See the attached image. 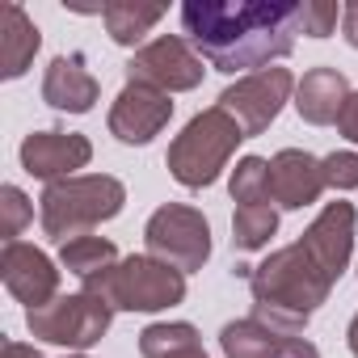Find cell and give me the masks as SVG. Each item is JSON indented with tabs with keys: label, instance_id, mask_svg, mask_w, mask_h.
<instances>
[{
	"label": "cell",
	"instance_id": "obj_28",
	"mask_svg": "<svg viewBox=\"0 0 358 358\" xmlns=\"http://www.w3.org/2000/svg\"><path fill=\"white\" fill-rule=\"evenodd\" d=\"M337 131H341L350 143H358V93H350V101H345V110H341V118H337Z\"/></svg>",
	"mask_w": 358,
	"mask_h": 358
},
{
	"label": "cell",
	"instance_id": "obj_15",
	"mask_svg": "<svg viewBox=\"0 0 358 358\" xmlns=\"http://www.w3.org/2000/svg\"><path fill=\"white\" fill-rule=\"evenodd\" d=\"M97 76L85 68V55H55L43 76V101L64 114H89L97 106Z\"/></svg>",
	"mask_w": 358,
	"mask_h": 358
},
{
	"label": "cell",
	"instance_id": "obj_21",
	"mask_svg": "<svg viewBox=\"0 0 358 358\" xmlns=\"http://www.w3.org/2000/svg\"><path fill=\"white\" fill-rule=\"evenodd\" d=\"M164 17L160 5H101V22L110 30V38L118 47H135L143 43V34Z\"/></svg>",
	"mask_w": 358,
	"mask_h": 358
},
{
	"label": "cell",
	"instance_id": "obj_25",
	"mask_svg": "<svg viewBox=\"0 0 358 358\" xmlns=\"http://www.w3.org/2000/svg\"><path fill=\"white\" fill-rule=\"evenodd\" d=\"M320 164L333 190H358V152H329Z\"/></svg>",
	"mask_w": 358,
	"mask_h": 358
},
{
	"label": "cell",
	"instance_id": "obj_11",
	"mask_svg": "<svg viewBox=\"0 0 358 358\" xmlns=\"http://www.w3.org/2000/svg\"><path fill=\"white\" fill-rule=\"evenodd\" d=\"M22 169L43 182H64V177H80L76 169H85L93 160V143L76 131H34L22 139Z\"/></svg>",
	"mask_w": 358,
	"mask_h": 358
},
{
	"label": "cell",
	"instance_id": "obj_9",
	"mask_svg": "<svg viewBox=\"0 0 358 358\" xmlns=\"http://www.w3.org/2000/svg\"><path fill=\"white\" fill-rule=\"evenodd\" d=\"M203 55L190 51L186 38L177 34H164L148 47H139L127 64V80H139V85H152L160 93H186V89H199L203 85Z\"/></svg>",
	"mask_w": 358,
	"mask_h": 358
},
{
	"label": "cell",
	"instance_id": "obj_17",
	"mask_svg": "<svg viewBox=\"0 0 358 358\" xmlns=\"http://www.w3.org/2000/svg\"><path fill=\"white\" fill-rule=\"evenodd\" d=\"M38 47H43V34H38L34 17L9 0V5L0 9V76L5 80L26 76V68L34 64Z\"/></svg>",
	"mask_w": 358,
	"mask_h": 358
},
{
	"label": "cell",
	"instance_id": "obj_7",
	"mask_svg": "<svg viewBox=\"0 0 358 358\" xmlns=\"http://www.w3.org/2000/svg\"><path fill=\"white\" fill-rule=\"evenodd\" d=\"M143 241H148V257L182 270V274L203 270L207 257H211V224H207V215L194 211V207H182V203L156 207L148 228H143Z\"/></svg>",
	"mask_w": 358,
	"mask_h": 358
},
{
	"label": "cell",
	"instance_id": "obj_26",
	"mask_svg": "<svg viewBox=\"0 0 358 358\" xmlns=\"http://www.w3.org/2000/svg\"><path fill=\"white\" fill-rule=\"evenodd\" d=\"M337 17H341V9L333 0H303V34L308 38H329L337 30Z\"/></svg>",
	"mask_w": 358,
	"mask_h": 358
},
{
	"label": "cell",
	"instance_id": "obj_16",
	"mask_svg": "<svg viewBox=\"0 0 358 358\" xmlns=\"http://www.w3.org/2000/svg\"><path fill=\"white\" fill-rule=\"evenodd\" d=\"M350 101V80L337 72V68H312L299 85H295V110L303 122L312 127H329L341 118Z\"/></svg>",
	"mask_w": 358,
	"mask_h": 358
},
{
	"label": "cell",
	"instance_id": "obj_2",
	"mask_svg": "<svg viewBox=\"0 0 358 358\" xmlns=\"http://www.w3.org/2000/svg\"><path fill=\"white\" fill-rule=\"evenodd\" d=\"M249 287H253V316L262 324H270L274 333L295 337V333H303L312 312L329 299L333 278L295 241L287 249H274L262 266H253Z\"/></svg>",
	"mask_w": 358,
	"mask_h": 358
},
{
	"label": "cell",
	"instance_id": "obj_13",
	"mask_svg": "<svg viewBox=\"0 0 358 358\" xmlns=\"http://www.w3.org/2000/svg\"><path fill=\"white\" fill-rule=\"evenodd\" d=\"M324 190H329L324 164H320L312 152H303V148H282V152L270 160V199H274L282 211H303V207H312Z\"/></svg>",
	"mask_w": 358,
	"mask_h": 358
},
{
	"label": "cell",
	"instance_id": "obj_23",
	"mask_svg": "<svg viewBox=\"0 0 358 358\" xmlns=\"http://www.w3.org/2000/svg\"><path fill=\"white\" fill-rule=\"evenodd\" d=\"M232 199L241 207H262L270 203V160L262 156H245L232 169Z\"/></svg>",
	"mask_w": 358,
	"mask_h": 358
},
{
	"label": "cell",
	"instance_id": "obj_22",
	"mask_svg": "<svg viewBox=\"0 0 358 358\" xmlns=\"http://www.w3.org/2000/svg\"><path fill=\"white\" fill-rule=\"evenodd\" d=\"M274 232H278V211L270 203H262V207H236V215H232V245L241 253L266 249Z\"/></svg>",
	"mask_w": 358,
	"mask_h": 358
},
{
	"label": "cell",
	"instance_id": "obj_5",
	"mask_svg": "<svg viewBox=\"0 0 358 358\" xmlns=\"http://www.w3.org/2000/svg\"><path fill=\"white\" fill-rule=\"evenodd\" d=\"M85 291H97L114 312H164L186 299V274L156 257H122L101 278L85 282Z\"/></svg>",
	"mask_w": 358,
	"mask_h": 358
},
{
	"label": "cell",
	"instance_id": "obj_3",
	"mask_svg": "<svg viewBox=\"0 0 358 358\" xmlns=\"http://www.w3.org/2000/svg\"><path fill=\"white\" fill-rule=\"evenodd\" d=\"M38 220L43 232L59 245L93 232L97 224L114 220L127 203V186L110 173H89V177H64V182H51L38 199Z\"/></svg>",
	"mask_w": 358,
	"mask_h": 358
},
{
	"label": "cell",
	"instance_id": "obj_18",
	"mask_svg": "<svg viewBox=\"0 0 358 358\" xmlns=\"http://www.w3.org/2000/svg\"><path fill=\"white\" fill-rule=\"evenodd\" d=\"M139 354H143V358H207L199 329L186 324V320L148 324V329L139 333Z\"/></svg>",
	"mask_w": 358,
	"mask_h": 358
},
{
	"label": "cell",
	"instance_id": "obj_4",
	"mask_svg": "<svg viewBox=\"0 0 358 358\" xmlns=\"http://www.w3.org/2000/svg\"><path fill=\"white\" fill-rule=\"evenodd\" d=\"M241 139H245L241 122L228 110L211 106V110L194 114L186 122V131L169 143V173L186 190H207V186H215V177L224 173V164L232 160Z\"/></svg>",
	"mask_w": 358,
	"mask_h": 358
},
{
	"label": "cell",
	"instance_id": "obj_30",
	"mask_svg": "<svg viewBox=\"0 0 358 358\" xmlns=\"http://www.w3.org/2000/svg\"><path fill=\"white\" fill-rule=\"evenodd\" d=\"M5 358H43L34 345H22V341H5Z\"/></svg>",
	"mask_w": 358,
	"mask_h": 358
},
{
	"label": "cell",
	"instance_id": "obj_19",
	"mask_svg": "<svg viewBox=\"0 0 358 358\" xmlns=\"http://www.w3.org/2000/svg\"><path fill=\"white\" fill-rule=\"evenodd\" d=\"M59 262H64V270L76 274L80 287H85V282H93V278H101L106 270L118 266V249H114L106 236H76V241L59 245Z\"/></svg>",
	"mask_w": 358,
	"mask_h": 358
},
{
	"label": "cell",
	"instance_id": "obj_27",
	"mask_svg": "<svg viewBox=\"0 0 358 358\" xmlns=\"http://www.w3.org/2000/svg\"><path fill=\"white\" fill-rule=\"evenodd\" d=\"M274 358H320V350L308 337H282L278 350H274Z\"/></svg>",
	"mask_w": 358,
	"mask_h": 358
},
{
	"label": "cell",
	"instance_id": "obj_24",
	"mask_svg": "<svg viewBox=\"0 0 358 358\" xmlns=\"http://www.w3.org/2000/svg\"><path fill=\"white\" fill-rule=\"evenodd\" d=\"M30 220H34L30 199L17 186H0V236H5V245H13Z\"/></svg>",
	"mask_w": 358,
	"mask_h": 358
},
{
	"label": "cell",
	"instance_id": "obj_6",
	"mask_svg": "<svg viewBox=\"0 0 358 358\" xmlns=\"http://www.w3.org/2000/svg\"><path fill=\"white\" fill-rule=\"evenodd\" d=\"M114 320V308L97 295V291H76V295H59L43 308H30L26 312V329L38 337V341H51V345H68V350H89L106 337Z\"/></svg>",
	"mask_w": 358,
	"mask_h": 358
},
{
	"label": "cell",
	"instance_id": "obj_20",
	"mask_svg": "<svg viewBox=\"0 0 358 358\" xmlns=\"http://www.w3.org/2000/svg\"><path fill=\"white\" fill-rule=\"evenodd\" d=\"M287 333H274L270 324H262L257 316H245V320H228L224 333H220V345L228 358H274L278 341Z\"/></svg>",
	"mask_w": 358,
	"mask_h": 358
},
{
	"label": "cell",
	"instance_id": "obj_14",
	"mask_svg": "<svg viewBox=\"0 0 358 358\" xmlns=\"http://www.w3.org/2000/svg\"><path fill=\"white\" fill-rule=\"evenodd\" d=\"M354 224H358V215H354V203H329L316 220H312V228L299 236V245L320 262V270L337 282L341 274H345V266H350V253H354Z\"/></svg>",
	"mask_w": 358,
	"mask_h": 358
},
{
	"label": "cell",
	"instance_id": "obj_31",
	"mask_svg": "<svg viewBox=\"0 0 358 358\" xmlns=\"http://www.w3.org/2000/svg\"><path fill=\"white\" fill-rule=\"evenodd\" d=\"M345 341H350V354L358 358V316L350 320V329H345Z\"/></svg>",
	"mask_w": 358,
	"mask_h": 358
},
{
	"label": "cell",
	"instance_id": "obj_29",
	"mask_svg": "<svg viewBox=\"0 0 358 358\" xmlns=\"http://www.w3.org/2000/svg\"><path fill=\"white\" fill-rule=\"evenodd\" d=\"M341 34H345V43L358 51V0L341 5Z\"/></svg>",
	"mask_w": 358,
	"mask_h": 358
},
{
	"label": "cell",
	"instance_id": "obj_12",
	"mask_svg": "<svg viewBox=\"0 0 358 358\" xmlns=\"http://www.w3.org/2000/svg\"><path fill=\"white\" fill-rule=\"evenodd\" d=\"M0 278H5V287H9L13 299L26 303V312L59 299V270L34 245H22V241L5 245V253H0Z\"/></svg>",
	"mask_w": 358,
	"mask_h": 358
},
{
	"label": "cell",
	"instance_id": "obj_32",
	"mask_svg": "<svg viewBox=\"0 0 358 358\" xmlns=\"http://www.w3.org/2000/svg\"><path fill=\"white\" fill-rule=\"evenodd\" d=\"M68 358H85V354H68Z\"/></svg>",
	"mask_w": 358,
	"mask_h": 358
},
{
	"label": "cell",
	"instance_id": "obj_1",
	"mask_svg": "<svg viewBox=\"0 0 358 358\" xmlns=\"http://www.w3.org/2000/svg\"><path fill=\"white\" fill-rule=\"evenodd\" d=\"M182 26L194 51L215 72H266V64L295 51V34H303V5H270V0H190L182 5Z\"/></svg>",
	"mask_w": 358,
	"mask_h": 358
},
{
	"label": "cell",
	"instance_id": "obj_10",
	"mask_svg": "<svg viewBox=\"0 0 358 358\" xmlns=\"http://www.w3.org/2000/svg\"><path fill=\"white\" fill-rule=\"evenodd\" d=\"M173 118V101L169 93L127 80V89L118 93V101L110 106V135L118 143H152Z\"/></svg>",
	"mask_w": 358,
	"mask_h": 358
},
{
	"label": "cell",
	"instance_id": "obj_8",
	"mask_svg": "<svg viewBox=\"0 0 358 358\" xmlns=\"http://www.w3.org/2000/svg\"><path fill=\"white\" fill-rule=\"evenodd\" d=\"M291 89H295V76L287 68H266V72H253V76H241L236 85H228L220 93V110H228L241 122L245 139H253V135L270 131V122L287 106Z\"/></svg>",
	"mask_w": 358,
	"mask_h": 358
}]
</instances>
